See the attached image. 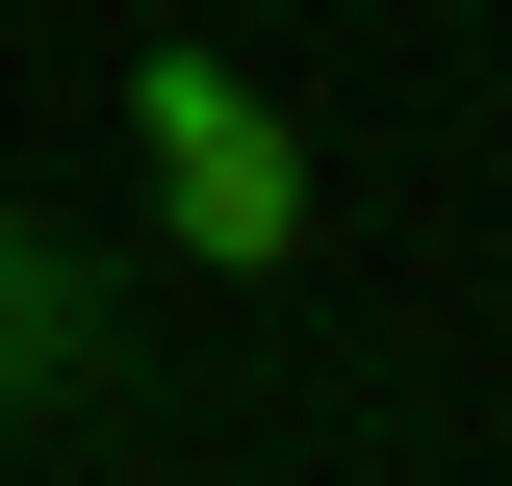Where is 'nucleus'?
Instances as JSON below:
<instances>
[{
  "label": "nucleus",
  "mask_w": 512,
  "mask_h": 486,
  "mask_svg": "<svg viewBox=\"0 0 512 486\" xmlns=\"http://www.w3.org/2000/svg\"><path fill=\"white\" fill-rule=\"evenodd\" d=\"M128 128H154V180H180V256H308V154H282V103H231V77L205 52H154L128 77Z\"/></svg>",
  "instance_id": "obj_1"
},
{
  "label": "nucleus",
  "mask_w": 512,
  "mask_h": 486,
  "mask_svg": "<svg viewBox=\"0 0 512 486\" xmlns=\"http://www.w3.org/2000/svg\"><path fill=\"white\" fill-rule=\"evenodd\" d=\"M128 359V282L77 231H0V410H52V384H103Z\"/></svg>",
  "instance_id": "obj_2"
}]
</instances>
